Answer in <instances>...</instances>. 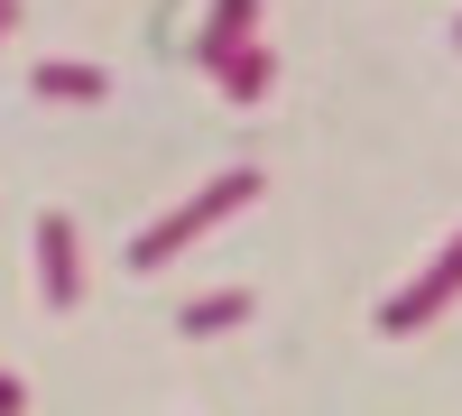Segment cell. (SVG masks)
I'll list each match as a JSON object with an SVG mask.
<instances>
[{
  "label": "cell",
  "instance_id": "8",
  "mask_svg": "<svg viewBox=\"0 0 462 416\" xmlns=\"http://www.w3.org/2000/svg\"><path fill=\"white\" fill-rule=\"evenodd\" d=\"M28 407V380H19V370H0V416H19Z\"/></svg>",
  "mask_w": 462,
  "mask_h": 416
},
{
  "label": "cell",
  "instance_id": "7",
  "mask_svg": "<svg viewBox=\"0 0 462 416\" xmlns=\"http://www.w3.org/2000/svg\"><path fill=\"white\" fill-rule=\"evenodd\" d=\"M268 74H278V56H268L259 37H250L241 56H222V84H231V102H259V93H268Z\"/></svg>",
  "mask_w": 462,
  "mask_h": 416
},
{
  "label": "cell",
  "instance_id": "10",
  "mask_svg": "<svg viewBox=\"0 0 462 416\" xmlns=\"http://www.w3.org/2000/svg\"><path fill=\"white\" fill-rule=\"evenodd\" d=\"M453 37H462V28H453Z\"/></svg>",
  "mask_w": 462,
  "mask_h": 416
},
{
  "label": "cell",
  "instance_id": "6",
  "mask_svg": "<svg viewBox=\"0 0 462 416\" xmlns=\"http://www.w3.org/2000/svg\"><path fill=\"white\" fill-rule=\"evenodd\" d=\"M28 84L47 93V102H102V93H111V74H102V65H65V56H56V65H37Z\"/></svg>",
  "mask_w": 462,
  "mask_h": 416
},
{
  "label": "cell",
  "instance_id": "2",
  "mask_svg": "<svg viewBox=\"0 0 462 416\" xmlns=\"http://www.w3.org/2000/svg\"><path fill=\"white\" fill-rule=\"evenodd\" d=\"M453 296H462V232L444 241V259H426V278H416V287H398L389 306H379V333H426Z\"/></svg>",
  "mask_w": 462,
  "mask_h": 416
},
{
  "label": "cell",
  "instance_id": "4",
  "mask_svg": "<svg viewBox=\"0 0 462 416\" xmlns=\"http://www.w3.org/2000/svg\"><path fill=\"white\" fill-rule=\"evenodd\" d=\"M231 324H250V287H213V296H195V306L176 315V333H195V343H213Z\"/></svg>",
  "mask_w": 462,
  "mask_h": 416
},
{
  "label": "cell",
  "instance_id": "9",
  "mask_svg": "<svg viewBox=\"0 0 462 416\" xmlns=\"http://www.w3.org/2000/svg\"><path fill=\"white\" fill-rule=\"evenodd\" d=\"M10 28H19V0H0V37H10Z\"/></svg>",
  "mask_w": 462,
  "mask_h": 416
},
{
  "label": "cell",
  "instance_id": "3",
  "mask_svg": "<svg viewBox=\"0 0 462 416\" xmlns=\"http://www.w3.org/2000/svg\"><path fill=\"white\" fill-rule=\"evenodd\" d=\"M37 278H47V306L56 315L84 306V250H74V222L65 213H37Z\"/></svg>",
  "mask_w": 462,
  "mask_h": 416
},
{
  "label": "cell",
  "instance_id": "1",
  "mask_svg": "<svg viewBox=\"0 0 462 416\" xmlns=\"http://www.w3.org/2000/svg\"><path fill=\"white\" fill-rule=\"evenodd\" d=\"M250 195H259V176H250V167H231V176H213L204 195H185L176 213H158V222H148V232L130 241V269H167V259H185V250H195V241L213 232V222H222V213H241Z\"/></svg>",
  "mask_w": 462,
  "mask_h": 416
},
{
  "label": "cell",
  "instance_id": "5",
  "mask_svg": "<svg viewBox=\"0 0 462 416\" xmlns=\"http://www.w3.org/2000/svg\"><path fill=\"white\" fill-rule=\"evenodd\" d=\"M250 37H259V0H213V28H204V65L241 56Z\"/></svg>",
  "mask_w": 462,
  "mask_h": 416
}]
</instances>
